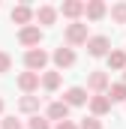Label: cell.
I'll list each match as a JSON object with an SVG mask.
<instances>
[{
  "mask_svg": "<svg viewBox=\"0 0 126 129\" xmlns=\"http://www.w3.org/2000/svg\"><path fill=\"white\" fill-rule=\"evenodd\" d=\"M39 39H42L39 27H21V33H18V42L21 45H39Z\"/></svg>",
  "mask_w": 126,
  "mask_h": 129,
  "instance_id": "cell-5",
  "label": "cell"
},
{
  "mask_svg": "<svg viewBox=\"0 0 126 129\" xmlns=\"http://www.w3.org/2000/svg\"><path fill=\"white\" fill-rule=\"evenodd\" d=\"M123 84H126V69H123Z\"/></svg>",
  "mask_w": 126,
  "mask_h": 129,
  "instance_id": "cell-25",
  "label": "cell"
},
{
  "mask_svg": "<svg viewBox=\"0 0 126 129\" xmlns=\"http://www.w3.org/2000/svg\"><path fill=\"white\" fill-rule=\"evenodd\" d=\"M0 111H3V99H0Z\"/></svg>",
  "mask_w": 126,
  "mask_h": 129,
  "instance_id": "cell-26",
  "label": "cell"
},
{
  "mask_svg": "<svg viewBox=\"0 0 126 129\" xmlns=\"http://www.w3.org/2000/svg\"><path fill=\"white\" fill-rule=\"evenodd\" d=\"M18 87H21L24 93L36 90V87H39V72H21V75H18Z\"/></svg>",
  "mask_w": 126,
  "mask_h": 129,
  "instance_id": "cell-4",
  "label": "cell"
},
{
  "mask_svg": "<svg viewBox=\"0 0 126 129\" xmlns=\"http://www.w3.org/2000/svg\"><path fill=\"white\" fill-rule=\"evenodd\" d=\"M63 102H66V105H84V102H87V90H81V87H69Z\"/></svg>",
  "mask_w": 126,
  "mask_h": 129,
  "instance_id": "cell-6",
  "label": "cell"
},
{
  "mask_svg": "<svg viewBox=\"0 0 126 129\" xmlns=\"http://www.w3.org/2000/svg\"><path fill=\"white\" fill-rule=\"evenodd\" d=\"M30 129H48V120H42V117H33V120H30Z\"/></svg>",
  "mask_w": 126,
  "mask_h": 129,
  "instance_id": "cell-22",
  "label": "cell"
},
{
  "mask_svg": "<svg viewBox=\"0 0 126 129\" xmlns=\"http://www.w3.org/2000/svg\"><path fill=\"white\" fill-rule=\"evenodd\" d=\"M9 63H12V60H9V54H6V51H0V72H9Z\"/></svg>",
  "mask_w": 126,
  "mask_h": 129,
  "instance_id": "cell-21",
  "label": "cell"
},
{
  "mask_svg": "<svg viewBox=\"0 0 126 129\" xmlns=\"http://www.w3.org/2000/svg\"><path fill=\"white\" fill-rule=\"evenodd\" d=\"M81 129H102V123H99L96 117H84V120H81Z\"/></svg>",
  "mask_w": 126,
  "mask_h": 129,
  "instance_id": "cell-20",
  "label": "cell"
},
{
  "mask_svg": "<svg viewBox=\"0 0 126 129\" xmlns=\"http://www.w3.org/2000/svg\"><path fill=\"white\" fill-rule=\"evenodd\" d=\"M111 15H114V21H120V24H126V3H117V6L111 9Z\"/></svg>",
  "mask_w": 126,
  "mask_h": 129,
  "instance_id": "cell-19",
  "label": "cell"
},
{
  "mask_svg": "<svg viewBox=\"0 0 126 129\" xmlns=\"http://www.w3.org/2000/svg\"><path fill=\"white\" fill-rule=\"evenodd\" d=\"M66 114H69V105H66V102H51V105H48V117H51V120H66Z\"/></svg>",
  "mask_w": 126,
  "mask_h": 129,
  "instance_id": "cell-8",
  "label": "cell"
},
{
  "mask_svg": "<svg viewBox=\"0 0 126 129\" xmlns=\"http://www.w3.org/2000/svg\"><path fill=\"white\" fill-rule=\"evenodd\" d=\"M30 15H33V9H30V6H24V3L12 9V21H15V24H27V21H30Z\"/></svg>",
  "mask_w": 126,
  "mask_h": 129,
  "instance_id": "cell-11",
  "label": "cell"
},
{
  "mask_svg": "<svg viewBox=\"0 0 126 129\" xmlns=\"http://www.w3.org/2000/svg\"><path fill=\"white\" fill-rule=\"evenodd\" d=\"M3 129H21V123H18L15 117H6V120H3Z\"/></svg>",
  "mask_w": 126,
  "mask_h": 129,
  "instance_id": "cell-23",
  "label": "cell"
},
{
  "mask_svg": "<svg viewBox=\"0 0 126 129\" xmlns=\"http://www.w3.org/2000/svg\"><path fill=\"white\" fill-rule=\"evenodd\" d=\"M87 84H90V90H105V87H108V75H105V72H93Z\"/></svg>",
  "mask_w": 126,
  "mask_h": 129,
  "instance_id": "cell-14",
  "label": "cell"
},
{
  "mask_svg": "<svg viewBox=\"0 0 126 129\" xmlns=\"http://www.w3.org/2000/svg\"><path fill=\"white\" fill-rule=\"evenodd\" d=\"M84 12H87V18H93V21H96V18H102V15H105V3H102V0H90Z\"/></svg>",
  "mask_w": 126,
  "mask_h": 129,
  "instance_id": "cell-12",
  "label": "cell"
},
{
  "mask_svg": "<svg viewBox=\"0 0 126 129\" xmlns=\"http://www.w3.org/2000/svg\"><path fill=\"white\" fill-rule=\"evenodd\" d=\"M108 99L111 102H123L126 99V84H111L108 87Z\"/></svg>",
  "mask_w": 126,
  "mask_h": 129,
  "instance_id": "cell-17",
  "label": "cell"
},
{
  "mask_svg": "<svg viewBox=\"0 0 126 129\" xmlns=\"http://www.w3.org/2000/svg\"><path fill=\"white\" fill-rule=\"evenodd\" d=\"M39 108V96H24L21 99V111H36Z\"/></svg>",
  "mask_w": 126,
  "mask_h": 129,
  "instance_id": "cell-18",
  "label": "cell"
},
{
  "mask_svg": "<svg viewBox=\"0 0 126 129\" xmlns=\"http://www.w3.org/2000/svg\"><path fill=\"white\" fill-rule=\"evenodd\" d=\"M84 9H87V6L78 3V0H69V3H63V6H60V12L66 15V18H75V15H81Z\"/></svg>",
  "mask_w": 126,
  "mask_h": 129,
  "instance_id": "cell-10",
  "label": "cell"
},
{
  "mask_svg": "<svg viewBox=\"0 0 126 129\" xmlns=\"http://www.w3.org/2000/svg\"><path fill=\"white\" fill-rule=\"evenodd\" d=\"M66 39H69L72 45H81V42H87V24H69Z\"/></svg>",
  "mask_w": 126,
  "mask_h": 129,
  "instance_id": "cell-3",
  "label": "cell"
},
{
  "mask_svg": "<svg viewBox=\"0 0 126 129\" xmlns=\"http://www.w3.org/2000/svg\"><path fill=\"white\" fill-rule=\"evenodd\" d=\"M108 36H93V39H87V51L93 54V57H105V54H111L108 51Z\"/></svg>",
  "mask_w": 126,
  "mask_h": 129,
  "instance_id": "cell-1",
  "label": "cell"
},
{
  "mask_svg": "<svg viewBox=\"0 0 126 129\" xmlns=\"http://www.w3.org/2000/svg\"><path fill=\"white\" fill-rule=\"evenodd\" d=\"M54 63L60 66V69L72 66V63H75V54H72V48H57V51H54Z\"/></svg>",
  "mask_w": 126,
  "mask_h": 129,
  "instance_id": "cell-7",
  "label": "cell"
},
{
  "mask_svg": "<svg viewBox=\"0 0 126 129\" xmlns=\"http://www.w3.org/2000/svg\"><path fill=\"white\" fill-rule=\"evenodd\" d=\"M57 129H75V123H69V120H63V123H57Z\"/></svg>",
  "mask_w": 126,
  "mask_h": 129,
  "instance_id": "cell-24",
  "label": "cell"
},
{
  "mask_svg": "<svg viewBox=\"0 0 126 129\" xmlns=\"http://www.w3.org/2000/svg\"><path fill=\"white\" fill-rule=\"evenodd\" d=\"M108 66L111 69H126V54L123 51H111L108 54Z\"/></svg>",
  "mask_w": 126,
  "mask_h": 129,
  "instance_id": "cell-16",
  "label": "cell"
},
{
  "mask_svg": "<svg viewBox=\"0 0 126 129\" xmlns=\"http://www.w3.org/2000/svg\"><path fill=\"white\" fill-rule=\"evenodd\" d=\"M42 87L45 90H57L60 87V72H45L42 75Z\"/></svg>",
  "mask_w": 126,
  "mask_h": 129,
  "instance_id": "cell-15",
  "label": "cell"
},
{
  "mask_svg": "<svg viewBox=\"0 0 126 129\" xmlns=\"http://www.w3.org/2000/svg\"><path fill=\"white\" fill-rule=\"evenodd\" d=\"M36 18H39V24H54L57 12H54L51 6H39V9H36Z\"/></svg>",
  "mask_w": 126,
  "mask_h": 129,
  "instance_id": "cell-13",
  "label": "cell"
},
{
  "mask_svg": "<svg viewBox=\"0 0 126 129\" xmlns=\"http://www.w3.org/2000/svg\"><path fill=\"white\" fill-rule=\"evenodd\" d=\"M108 108H111V99H108V96H102V93H96V96L90 99V111H93V114H105Z\"/></svg>",
  "mask_w": 126,
  "mask_h": 129,
  "instance_id": "cell-9",
  "label": "cell"
},
{
  "mask_svg": "<svg viewBox=\"0 0 126 129\" xmlns=\"http://www.w3.org/2000/svg\"><path fill=\"white\" fill-rule=\"evenodd\" d=\"M24 63H27V69H42V66L48 63V54H45L42 48H33V51H27Z\"/></svg>",
  "mask_w": 126,
  "mask_h": 129,
  "instance_id": "cell-2",
  "label": "cell"
}]
</instances>
